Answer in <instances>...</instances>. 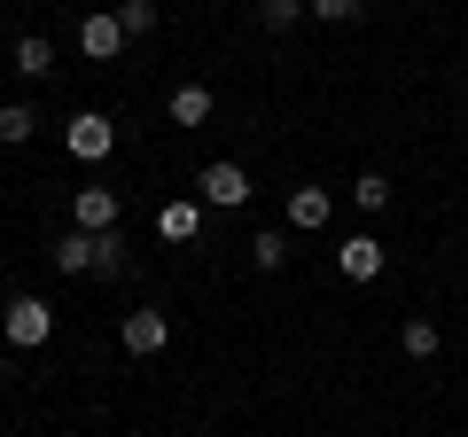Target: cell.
<instances>
[{
	"instance_id": "obj_10",
	"label": "cell",
	"mask_w": 468,
	"mask_h": 437,
	"mask_svg": "<svg viewBox=\"0 0 468 437\" xmlns=\"http://www.w3.org/2000/svg\"><path fill=\"white\" fill-rule=\"evenodd\" d=\"M172 125H211V86H172Z\"/></svg>"
},
{
	"instance_id": "obj_15",
	"label": "cell",
	"mask_w": 468,
	"mask_h": 437,
	"mask_svg": "<svg viewBox=\"0 0 468 437\" xmlns=\"http://www.w3.org/2000/svg\"><path fill=\"white\" fill-rule=\"evenodd\" d=\"M351 203H359V211H390V180L383 172H359V180H351Z\"/></svg>"
},
{
	"instance_id": "obj_6",
	"label": "cell",
	"mask_w": 468,
	"mask_h": 437,
	"mask_svg": "<svg viewBox=\"0 0 468 437\" xmlns=\"http://www.w3.org/2000/svg\"><path fill=\"white\" fill-rule=\"evenodd\" d=\"M79 227L86 235H117V196L110 187H79Z\"/></svg>"
},
{
	"instance_id": "obj_8",
	"label": "cell",
	"mask_w": 468,
	"mask_h": 437,
	"mask_svg": "<svg viewBox=\"0 0 468 437\" xmlns=\"http://www.w3.org/2000/svg\"><path fill=\"white\" fill-rule=\"evenodd\" d=\"M289 227H328V187H289Z\"/></svg>"
},
{
	"instance_id": "obj_21",
	"label": "cell",
	"mask_w": 468,
	"mask_h": 437,
	"mask_svg": "<svg viewBox=\"0 0 468 437\" xmlns=\"http://www.w3.org/2000/svg\"><path fill=\"white\" fill-rule=\"evenodd\" d=\"M0 390H8V359H0Z\"/></svg>"
},
{
	"instance_id": "obj_16",
	"label": "cell",
	"mask_w": 468,
	"mask_h": 437,
	"mask_svg": "<svg viewBox=\"0 0 468 437\" xmlns=\"http://www.w3.org/2000/svg\"><path fill=\"white\" fill-rule=\"evenodd\" d=\"M406 359H437V344H445V336H437V320H406Z\"/></svg>"
},
{
	"instance_id": "obj_17",
	"label": "cell",
	"mask_w": 468,
	"mask_h": 437,
	"mask_svg": "<svg viewBox=\"0 0 468 437\" xmlns=\"http://www.w3.org/2000/svg\"><path fill=\"white\" fill-rule=\"evenodd\" d=\"M258 16H266V32H289L297 16H313V0H258Z\"/></svg>"
},
{
	"instance_id": "obj_9",
	"label": "cell",
	"mask_w": 468,
	"mask_h": 437,
	"mask_svg": "<svg viewBox=\"0 0 468 437\" xmlns=\"http://www.w3.org/2000/svg\"><path fill=\"white\" fill-rule=\"evenodd\" d=\"M55 273H70V282H79V273H94V235H86V227L55 242Z\"/></svg>"
},
{
	"instance_id": "obj_5",
	"label": "cell",
	"mask_w": 468,
	"mask_h": 437,
	"mask_svg": "<svg viewBox=\"0 0 468 437\" xmlns=\"http://www.w3.org/2000/svg\"><path fill=\"white\" fill-rule=\"evenodd\" d=\"M335 266H344L351 282H375V273H383V242H375V235H351L344 250H335Z\"/></svg>"
},
{
	"instance_id": "obj_18",
	"label": "cell",
	"mask_w": 468,
	"mask_h": 437,
	"mask_svg": "<svg viewBox=\"0 0 468 437\" xmlns=\"http://www.w3.org/2000/svg\"><path fill=\"white\" fill-rule=\"evenodd\" d=\"M94 273H125V235H94Z\"/></svg>"
},
{
	"instance_id": "obj_11",
	"label": "cell",
	"mask_w": 468,
	"mask_h": 437,
	"mask_svg": "<svg viewBox=\"0 0 468 437\" xmlns=\"http://www.w3.org/2000/svg\"><path fill=\"white\" fill-rule=\"evenodd\" d=\"M110 16L125 24V39H149V32H156V0H117Z\"/></svg>"
},
{
	"instance_id": "obj_12",
	"label": "cell",
	"mask_w": 468,
	"mask_h": 437,
	"mask_svg": "<svg viewBox=\"0 0 468 437\" xmlns=\"http://www.w3.org/2000/svg\"><path fill=\"white\" fill-rule=\"evenodd\" d=\"M16 70H24V79H48V70H55V48H48V39H16Z\"/></svg>"
},
{
	"instance_id": "obj_3",
	"label": "cell",
	"mask_w": 468,
	"mask_h": 437,
	"mask_svg": "<svg viewBox=\"0 0 468 437\" xmlns=\"http://www.w3.org/2000/svg\"><path fill=\"white\" fill-rule=\"evenodd\" d=\"M117 344H125V352H133V359H156V352H165V344H172V320L141 304V313H125V320H117Z\"/></svg>"
},
{
	"instance_id": "obj_1",
	"label": "cell",
	"mask_w": 468,
	"mask_h": 437,
	"mask_svg": "<svg viewBox=\"0 0 468 437\" xmlns=\"http://www.w3.org/2000/svg\"><path fill=\"white\" fill-rule=\"evenodd\" d=\"M0 336L16 344V352H39V344L55 336V304H39V297H8V313H0Z\"/></svg>"
},
{
	"instance_id": "obj_19",
	"label": "cell",
	"mask_w": 468,
	"mask_h": 437,
	"mask_svg": "<svg viewBox=\"0 0 468 437\" xmlns=\"http://www.w3.org/2000/svg\"><path fill=\"white\" fill-rule=\"evenodd\" d=\"M282 258H289V242H282V235H273V227H266V235L250 242V266H258V273H273V266H282Z\"/></svg>"
},
{
	"instance_id": "obj_20",
	"label": "cell",
	"mask_w": 468,
	"mask_h": 437,
	"mask_svg": "<svg viewBox=\"0 0 468 437\" xmlns=\"http://www.w3.org/2000/svg\"><path fill=\"white\" fill-rule=\"evenodd\" d=\"M313 16L320 24H351V16H359V0H313Z\"/></svg>"
},
{
	"instance_id": "obj_4",
	"label": "cell",
	"mask_w": 468,
	"mask_h": 437,
	"mask_svg": "<svg viewBox=\"0 0 468 437\" xmlns=\"http://www.w3.org/2000/svg\"><path fill=\"white\" fill-rule=\"evenodd\" d=\"M203 203H218V211H234V203H250V172L242 165H203Z\"/></svg>"
},
{
	"instance_id": "obj_13",
	"label": "cell",
	"mask_w": 468,
	"mask_h": 437,
	"mask_svg": "<svg viewBox=\"0 0 468 437\" xmlns=\"http://www.w3.org/2000/svg\"><path fill=\"white\" fill-rule=\"evenodd\" d=\"M32 133H39V118L24 110V101H8V110H0V141H8V149H24Z\"/></svg>"
},
{
	"instance_id": "obj_14",
	"label": "cell",
	"mask_w": 468,
	"mask_h": 437,
	"mask_svg": "<svg viewBox=\"0 0 468 437\" xmlns=\"http://www.w3.org/2000/svg\"><path fill=\"white\" fill-rule=\"evenodd\" d=\"M196 203H165V218H156V235H165V242H187V235H196Z\"/></svg>"
},
{
	"instance_id": "obj_7",
	"label": "cell",
	"mask_w": 468,
	"mask_h": 437,
	"mask_svg": "<svg viewBox=\"0 0 468 437\" xmlns=\"http://www.w3.org/2000/svg\"><path fill=\"white\" fill-rule=\"evenodd\" d=\"M79 48L94 55V63H110V55L125 48V24H117V16H86V24H79Z\"/></svg>"
},
{
	"instance_id": "obj_2",
	"label": "cell",
	"mask_w": 468,
	"mask_h": 437,
	"mask_svg": "<svg viewBox=\"0 0 468 437\" xmlns=\"http://www.w3.org/2000/svg\"><path fill=\"white\" fill-rule=\"evenodd\" d=\"M63 149H70V156H79V165H101V156H110V149H117V125H110V118H101V110H79V118H70V125H63Z\"/></svg>"
}]
</instances>
